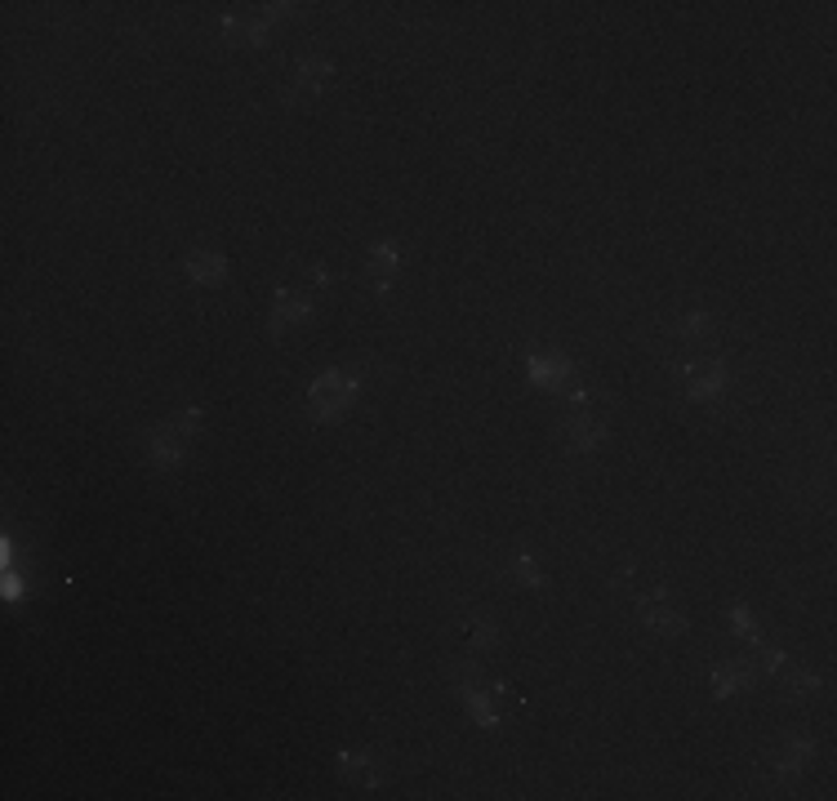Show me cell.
Masks as SVG:
<instances>
[{
  "instance_id": "9c48e42d",
  "label": "cell",
  "mask_w": 837,
  "mask_h": 801,
  "mask_svg": "<svg viewBox=\"0 0 837 801\" xmlns=\"http://www.w3.org/2000/svg\"><path fill=\"white\" fill-rule=\"evenodd\" d=\"M339 775L357 788H379L388 779V762L375 748H352V752H339Z\"/></svg>"
},
{
  "instance_id": "ffe728a7",
  "label": "cell",
  "mask_w": 837,
  "mask_h": 801,
  "mask_svg": "<svg viewBox=\"0 0 837 801\" xmlns=\"http://www.w3.org/2000/svg\"><path fill=\"white\" fill-rule=\"evenodd\" d=\"M726 615H730V628H735V633H739L744 641H749L753 650H758V646H766V641H762V633H758V624L749 619V610H744V605H730Z\"/></svg>"
},
{
  "instance_id": "8992f818",
  "label": "cell",
  "mask_w": 837,
  "mask_h": 801,
  "mask_svg": "<svg viewBox=\"0 0 837 801\" xmlns=\"http://www.w3.org/2000/svg\"><path fill=\"white\" fill-rule=\"evenodd\" d=\"M330 80H335V63H330V59H325V54H303V59L290 67L286 85H282V99H286L290 108H308Z\"/></svg>"
},
{
  "instance_id": "d6986e66",
  "label": "cell",
  "mask_w": 837,
  "mask_h": 801,
  "mask_svg": "<svg viewBox=\"0 0 837 801\" xmlns=\"http://www.w3.org/2000/svg\"><path fill=\"white\" fill-rule=\"evenodd\" d=\"M508 571H513V579L517 584H526V588H544V571H539V561L522 548V552H513V561H508Z\"/></svg>"
},
{
  "instance_id": "ac0fdd59",
  "label": "cell",
  "mask_w": 837,
  "mask_h": 801,
  "mask_svg": "<svg viewBox=\"0 0 837 801\" xmlns=\"http://www.w3.org/2000/svg\"><path fill=\"white\" fill-rule=\"evenodd\" d=\"M165 423H170V428H174L183 441H192V437L205 428V410H201V405H183V410H174Z\"/></svg>"
},
{
  "instance_id": "2e32d148",
  "label": "cell",
  "mask_w": 837,
  "mask_h": 801,
  "mask_svg": "<svg viewBox=\"0 0 837 801\" xmlns=\"http://www.w3.org/2000/svg\"><path fill=\"white\" fill-rule=\"evenodd\" d=\"M775 677V686H779V694L784 699H815L820 694V673H811V668H802V664H779V673H771Z\"/></svg>"
},
{
  "instance_id": "30bf717a",
  "label": "cell",
  "mask_w": 837,
  "mask_h": 801,
  "mask_svg": "<svg viewBox=\"0 0 837 801\" xmlns=\"http://www.w3.org/2000/svg\"><path fill=\"white\" fill-rule=\"evenodd\" d=\"M183 272H188L192 286H205V290L227 286V259H223V250H188V254H183Z\"/></svg>"
},
{
  "instance_id": "6da1fadb",
  "label": "cell",
  "mask_w": 837,
  "mask_h": 801,
  "mask_svg": "<svg viewBox=\"0 0 837 801\" xmlns=\"http://www.w3.org/2000/svg\"><path fill=\"white\" fill-rule=\"evenodd\" d=\"M450 686L459 690V699L469 703V713H473V722L482 726V730H499L503 726V713H499V703L495 699H503L508 709H517V694L508 690L503 681H490L473 659H459V664L450 668Z\"/></svg>"
},
{
  "instance_id": "52a82bcc",
  "label": "cell",
  "mask_w": 837,
  "mask_h": 801,
  "mask_svg": "<svg viewBox=\"0 0 837 801\" xmlns=\"http://www.w3.org/2000/svg\"><path fill=\"white\" fill-rule=\"evenodd\" d=\"M312 312H316V290H312V286H286V290H276V299H272V316H267L272 339L290 335V329H295L299 321H308Z\"/></svg>"
},
{
  "instance_id": "9a60e30c",
  "label": "cell",
  "mask_w": 837,
  "mask_h": 801,
  "mask_svg": "<svg viewBox=\"0 0 837 801\" xmlns=\"http://www.w3.org/2000/svg\"><path fill=\"white\" fill-rule=\"evenodd\" d=\"M454 641H459L463 650H473V654H486V650L499 646V628H495L490 615H477V610H473V615H463V619H459Z\"/></svg>"
},
{
  "instance_id": "3957f363",
  "label": "cell",
  "mask_w": 837,
  "mask_h": 801,
  "mask_svg": "<svg viewBox=\"0 0 837 801\" xmlns=\"http://www.w3.org/2000/svg\"><path fill=\"white\" fill-rule=\"evenodd\" d=\"M620 592L633 597V610H637V619H641L646 628H655V633H664V637H682V633L690 628V619L669 601V588H664L655 575L624 571V575H620Z\"/></svg>"
},
{
  "instance_id": "5bb4252c",
  "label": "cell",
  "mask_w": 837,
  "mask_h": 801,
  "mask_svg": "<svg viewBox=\"0 0 837 801\" xmlns=\"http://www.w3.org/2000/svg\"><path fill=\"white\" fill-rule=\"evenodd\" d=\"M758 677H762V668L753 664V659H726V664L713 668V694L730 699L735 690H749Z\"/></svg>"
},
{
  "instance_id": "8fae6325",
  "label": "cell",
  "mask_w": 837,
  "mask_h": 801,
  "mask_svg": "<svg viewBox=\"0 0 837 801\" xmlns=\"http://www.w3.org/2000/svg\"><path fill=\"white\" fill-rule=\"evenodd\" d=\"M397 267H401V250H397L392 241H375V246H370V254H365V280H370V290L388 295Z\"/></svg>"
},
{
  "instance_id": "e0dca14e",
  "label": "cell",
  "mask_w": 837,
  "mask_h": 801,
  "mask_svg": "<svg viewBox=\"0 0 837 801\" xmlns=\"http://www.w3.org/2000/svg\"><path fill=\"white\" fill-rule=\"evenodd\" d=\"M183 446H188V441H183L170 423H161V428L148 433V459L161 467V473H174V467L183 463Z\"/></svg>"
},
{
  "instance_id": "5b68a950",
  "label": "cell",
  "mask_w": 837,
  "mask_h": 801,
  "mask_svg": "<svg viewBox=\"0 0 837 801\" xmlns=\"http://www.w3.org/2000/svg\"><path fill=\"white\" fill-rule=\"evenodd\" d=\"M815 752H820V743H815L811 735H784V739H775L771 748H762V758H758V779H762L766 788H788V784H798V779L811 771Z\"/></svg>"
},
{
  "instance_id": "4fadbf2b",
  "label": "cell",
  "mask_w": 837,
  "mask_h": 801,
  "mask_svg": "<svg viewBox=\"0 0 837 801\" xmlns=\"http://www.w3.org/2000/svg\"><path fill=\"white\" fill-rule=\"evenodd\" d=\"M526 379L535 388H562L571 379V356H562V352H526Z\"/></svg>"
},
{
  "instance_id": "7c38bea8",
  "label": "cell",
  "mask_w": 837,
  "mask_h": 801,
  "mask_svg": "<svg viewBox=\"0 0 837 801\" xmlns=\"http://www.w3.org/2000/svg\"><path fill=\"white\" fill-rule=\"evenodd\" d=\"M290 10H295V5H263V14H259V18H227V23H223V32H227V36H241L246 45H267L272 27L282 23Z\"/></svg>"
},
{
  "instance_id": "7a4b0ae2",
  "label": "cell",
  "mask_w": 837,
  "mask_h": 801,
  "mask_svg": "<svg viewBox=\"0 0 837 801\" xmlns=\"http://www.w3.org/2000/svg\"><path fill=\"white\" fill-rule=\"evenodd\" d=\"M365 374H370V365L357 361V365H335V370H325L321 379H312V388H308V418L312 423L343 418L352 410V401L361 397V388H365Z\"/></svg>"
},
{
  "instance_id": "ba28073f",
  "label": "cell",
  "mask_w": 837,
  "mask_h": 801,
  "mask_svg": "<svg viewBox=\"0 0 837 801\" xmlns=\"http://www.w3.org/2000/svg\"><path fill=\"white\" fill-rule=\"evenodd\" d=\"M682 379H686V397L695 405H717L726 397V388H730V370H726L722 356H709V361L695 365L690 374H682Z\"/></svg>"
},
{
  "instance_id": "277c9868",
  "label": "cell",
  "mask_w": 837,
  "mask_h": 801,
  "mask_svg": "<svg viewBox=\"0 0 837 801\" xmlns=\"http://www.w3.org/2000/svg\"><path fill=\"white\" fill-rule=\"evenodd\" d=\"M607 433L611 428H607V414L597 410V397L588 388H575L566 397V414L557 418V437H562V446L571 454H592V450L607 446Z\"/></svg>"
}]
</instances>
